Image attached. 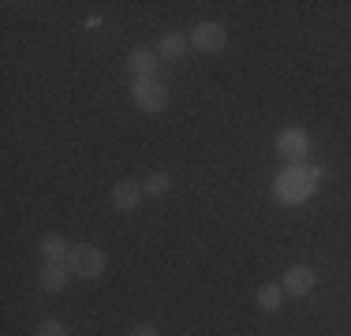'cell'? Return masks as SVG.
I'll list each match as a JSON object with an SVG mask.
<instances>
[{
    "label": "cell",
    "mask_w": 351,
    "mask_h": 336,
    "mask_svg": "<svg viewBox=\"0 0 351 336\" xmlns=\"http://www.w3.org/2000/svg\"><path fill=\"white\" fill-rule=\"evenodd\" d=\"M191 41H187V34H165L161 38V45H157V56H165V60H180L183 56V49H187Z\"/></svg>",
    "instance_id": "11"
},
{
    "label": "cell",
    "mask_w": 351,
    "mask_h": 336,
    "mask_svg": "<svg viewBox=\"0 0 351 336\" xmlns=\"http://www.w3.org/2000/svg\"><path fill=\"white\" fill-rule=\"evenodd\" d=\"M41 254H45V262H68L71 247L64 235H41Z\"/></svg>",
    "instance_id": "10"
},
{
    "label": "cell",
    "mask_w": 351,
    "mask_h": 336,
    "mask_svg": "<svg viewBox=\"0 0 351 336\" xmlns=\"http://www.w3.org/2000/svg\"><path fill=\"white\" fill-rule=\"evenodd\" d=\"M314 284H317V273L311 265H291L288 273H284L280 288H284V296L303 299V296H311V291H314Z\"/></svg>",
    "instance_id": "6"
},
{
    "label": "cell",
    "mask_w": 351,
    "mask_h": 336,
    "mask_svg": "<svg viewBox=\"0 0 351 336\" xmlns=\"http://www.w3.org/2000/svg\"><path fill=\"white\" fill-rule=\"evenodd\" d=\"M131 336H161L154 329V325H135V329H131Z\"/></svg>",
    "instance_id": "15"
},
{
    "label": "cell",
    "mask_w": 351,
    "mask_h": 336,
    "mask_svg": "<svg viewBox=\"0 0 351 336\" xmlns=\"http://www.w3.org/2000/svg\"><path fill=\"white\" fill-rule=\"evenodd\" d=\"M280 302H284L280 284H262V288H258V307L262 310H280Z\"/></svg>",
    "instance_id": "13"
},
{
    "label": "cell",
    "mask_w": 351,
    "mask_h": 336,
    "mask_svg": "<svg viewBox=\"0 0 351 336\" xmlns=\"http://www.w3.org/2000/svg\"><path fill=\"white\" fill-rule=\"evenodd\" d=\"M131 101L142 108V112H165L169 108V86H165L157 75H146V79H135V86H131Z\"/></svg>",
    "instance_id": "2"
},
{
    "label": "cell",
    "mask_w": 351,
    "mask_h": 336,
    "mask_svg": "<svg viewBox=\"0 0 351 336\" xmlns=\"http://www.w3.org/2000/svg\"><path fill=\"white\" fill-rule=\"evenodd\" d=\"M169 187H172V176L169 172H154V176H146V180H142V191H146L149 198L169 195Z\"/></svg>",
    "instance_id": "12"
},
{
    "label": "cell",
    "mask_w": 351,
    "mask_h": 336,
    "mask_svg": "<svg viewBox=\"0 0 351 336\" xmlns=\"http://www.w3.org/2000/svg\"><path fill=\"white\" fill-rule=\"evenodd\" d=\"M142 195H146V191H142L138 180L116 183V187H112V209H120V213H131V209H135L138 202H142Z\"/></svg>",
    "instance_id": "7"
},
{
    "label": "cell",
    "mask_w": 351,
    "mask_h": 336,
    "mask_svg": "<svg viewBox=\"0 0 351 336\" xmlns=\"http://www.w3.org/2000/svg\"><path fill=\"white\" fill-rule=\"evenodd\" d=\"M38 336H64V325L56 322V317H45V322L38 325Z\"/></svg>",
    "instance_id": "14"
},
{
    "label": "cell",
    "mask_w": 351,
    "mask_h": 336,
    "mask_svg": "<svg viewBox=\"0 0 351 336\" xmlns=\"http://www.w3.org/2000/svg\"><path fill=\"white\" fill-rule=\"evenodd\" d=\"M277 149H280V157H288V165H306V157H311V139H306V131L288 128V131L277 134Z\"/></svg>",
    "instance_id": "4"
},
{
    "label": "cell",
    "mask_w": 351,
    "mask_h": 336,
    "mask_svg": "<svg viewBox=\"0 0 351 336\" xmlns=\"http://www.w3.org/2000/svg\"><path fill=\"white\" fill-rule=\"evenodd\" d=\"M68 280H71V269L68 262H45V269H41V276H38V284H41V291H64L68 288Z\"/></svg>",
    "instance_id": "8"
},
{
    "label": "cell",
    "mask_w": 351,
    "mask_h": 336,
    "mask_svg": "<svg viewBox=\"0 0 351 336\" xmlns=\"http://www.w3.org/2000/svg\"><path fill=\"white\" fill-rule=\"evenodd\" d=\"M322 176L325 172L317 165H288L277 180H273V198H277L280 206H299V202H306L317 191Z\"/></svg>",
    "instance_id": "1"
},
{
    "label": "cell",
    "mask_w": 351,
    "mask_h": 336,
    "mask_svg": "<svg viewBox=\"0 0 351 336\" xmlns=\"http://www.w3.org/2000/svg\"><path fill=\"white\" fill-rule=\"evenodd\" d=\"M68 269H71V276L97 280V276L105 273V254H101V247H94V243H79V247H71Z\"/></svg>",
    "instance_id": "3"
},
{
    "label": "cell",
    "mask_w": 351,
    "mask_h": 336,
    "mask_svg": "<svg viewBox=\"0 0 351 336\" xmlns=\"http://www.w3.org/2000/svg\"><path fill=\"white\" fill-rule=\"evenodd\" d=\"M128 67L135 71V79H146V75L157 71V53H154V49H131Z\"/></svg>",
    "instance_id": "9"
},
{
    "label": "cell",
    "mask_w": 351,
    "mask_h": 336,
    "mask_svg": "<svg viewBox=\"0 0 351 336\" xmlns=\"http://www.w3.org/2000/svg\"><path fill=\"white\" fill-rule=\"evenodd\" d=\"M187 41L198 53H221L224 41H228V30H224L221 23H198V27L187 34Z\"/></svg>",
    "instance_id": "5"
}]
</instances>
